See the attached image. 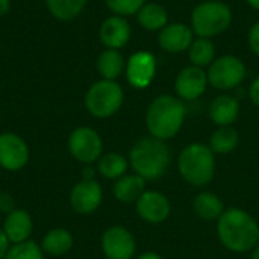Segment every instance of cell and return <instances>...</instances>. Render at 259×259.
Instances as JSON below:
<instances>
[{"label": "cell", "mask_w": 259, "mask_h": 259, "mask_svg": "<svg viewBox=\"0 0 259 259\" xmlns=\"http://www.w3.org/2000/svg\"><path fill=\"white\" fill-rule=\"evenodd\" d=\"M9 246H11V244H9V241H8V238H6L3 229L0 228V259L5 258V253L8 252Z\"/></svg>", "instance_id": "obj_33"}, {"label": "cell", "mask_w": 259, "mask_h": 259, "mask_svg": "<svg viewBox=\"0 0 259 259\" xmlns=\"http://www.w3.org/2000/svg\"><path fill=\"white\" fill-rule=\"evenodd\" d=\"M185 118V102L173 94H161L155 97L147 106L146 127L150 137L170 141L181 132Z\"/></svg>", "instance_id": "obj_3"}, {"label": "cell", "mask_w": 259, "mask_h": 259, "mask_svg": "<svg viewBox=\"0 0 259 259\" xmlns=\"http://www.w3.org/2000/svg\"><path fill=\"white\" fill-rule=\"evenodd\" d=\"M131 35H132L131 24L124 17L120 15L108 17L99 29V38L102 44L106 49H114V50H120L121 47H124L129 42Z\"/></svg>", "instance_id": "obj_16"}, {"label": "cell", "mask_w": 259, "mask_h": 259, "mask_svg": "<svg viewBox=\"0 0 259 259\" xmlns=\"http://www.w3.org/2000/svg\"><path fill=\"white\" fill-rule=\"evenodd\" d=\"M14 200L9 194L6 193H2L0 194V212H5V214H9L11 211H14Z\"/></svg>", "instance_id": "obj_31"}, {"label": "cell", "mask_w": 259, "mask_h": 259, "mask_svg": "<svg viewBox=\"0 0 259 259\" xmlns=\"http://www.w3.org/2000/svg\"><path fill=\"white\" fill-rule=\"evenodd\" d=\"M247 39H249V46L252 49V52L259 56V21H256L250 30H249V35H247Z\"/></svg>", "instance_id": "obj_30"}, {"label": "cell", "mask_w": 259, "mask_h": 259, "mask_svg": "<svg viewBox=\"0 0 259 259\" xmlns=\"http://www.w3.org/2000/svg\"><path fill=\"white\" fill-rule=\"evenodd\" d=\"M135 209L138 217L149 225H161L171 214V203L168 197L156 190H146L137 200Z\"/></svg>", "instance_id": "obj_10"}, {"label": "cell", "mask_w": 259, "mask_h": 259, "mask_svg": "<svg viewBox=\"0 0 259 259\" xmlns=\"http://www.w3.org/2000/svg\"><path fill=\"white\" fill-rule=\"evenodd\" d=\"M100 244L106 259H134L137 253V240L123 226L108 228L102 235Z\"/></svg>", "instance_id": "obj_9"}, {"label": "cell", "mask_w": 259, "mask_h": 259, "mask_svg": "<svg viewBox=\"0 0 259 259\" xmlns=\"http://www.w3.org/2000/svg\"><path fill=\"white\" fill-rule=\"evenodd\" d=\"M11 9V0H0V17L6 15Z\"/></svg>", "instance_id": "obj_36"}, {"label": "cell", "mask_w": 259, "mask_h": 259, "mask_svg": "<svg viewBox=\"0 0 259 259\" xmlns=\"http://www.w3.org/2000/svg\"><path fill=\"white\" fill-rule=\"evenodd\" d=\"M124 93L117 80H97L85 94V108L96 118H109L123 105Z\"/></svg>", "instance_id": "obj_6"}, {"label": "cell", "mask_w": 259, "mask_h": 259, "mask_svg": "<svg viewBox=\"0 0 259 259\" xmlns=\"http://www.w3.org/2000/svg\"><path fill=\"white\" fill-rule=\"evenodd\" d=\"M188 58L191 61V65L196 67H209L212 61L215 59V47L211 38H202L199 36L194 39L188 49Z\"/></svg>", "instance_id": "obj_26"}, {"label": "cell", "mask_w": 259, "mask_h": 259, "mask_svg": "<svg viewBox=\"0 0 259 259\" xmlns=\"http://www.w3.org/2000/svg\"><path fill=\"white\" fill-rule=\"evenodd\" d=\"M252 259H259V244L252 250Z\"/></svg>", "instance_id": "obj_38"}, {"label": "cell", "mask_w": 259, "mask_h": 259, "mask_svg": "<svg viewBox=\"0 0 259 259\" xmlns=\"http://www.w3.org/2000/svg\"><path fill=\"white\" fill-rule=\"evenodd\" d=\"M29 161V147L26 141L14 134H0V167L8 171L21 170Z\"/></svg>", "instance_id": "obj_13"}, {"label": "cell", "mask_w": 259, "mask_h": 259, "mask_svg": "<svg viewBox=\"0 0 259 259\" xmlns=\"http://www.w3.org/2000/svg\"><path fill=\"white\" fill-rule=\"evenodd\" d=\"M232 23V9L220 0H208L191 12V29L202 38H214L223 33Z\"/></svg>", "instance_id": "obj_5"}, {"label": "cell", "mask_w": 259, "mask_h": 259, "mask_svg": "<svg viewBox=\"0 0 259 259\" xmlns=\"http://www.w3.org/2000/svg\"><path fill=\"white\" fill-rule=\"evenodd\" d=\"M253 9H256V11H259V0H246Z\"/></svg>", "instance_id": "obj_37"}, {"label": "cell", "mask_w": 259, "mask_h": 259, "mask_svg": "<svg viewBox=\"0 0 259 259\" xmlns=\"http://www.w3.org/2000/svg\"><path fill=\"white\" fill-rule=\"evenodd\" d=\"M240 143V134L232 126L217 127L209 138V147L215 155H229L232 153Z\"/></svg>", "instance_id": "obj_24"}, {"label": "cell", "mask_w": 259, "mask_h": 259, "mask_svg": "<svg viewBox=\"0 0 259 259\" xmlns=\"http://www.w3.org/2000/svg\"><path fill=\"white\" fill-rule=\"evenodd\" d=\"M146 191V181L138 176L137 173L132 175H124L120 179L115 181L112 193L114 197L120 202V203H137V200L143 196V193Z\"/></svg>", "instance_id": "obj_19"}, {"label": "cell", "mask_w": 259, "mask_h": 259, "mask_svg": "<svg viewBox=\"0 0 259 259\" xmlns=\"http://www.w3.org/2000/svg\"><path fill=\"white\" fill-rule=\"evenodd\" d=\"M194 41V32L184 23H168L158 33V44L164 52L182 53L187 52Z\"/></svg>", "instance_id": "obj_15"}, {"label": "cell", "mask_w": 259, "mask_h": 259, "mask_svg": "<svg viewBox=\"0 0 259 259\" xmlns=\"http://www.w3.org/2000/svg\"><path fill=\"white\" fill-rule=\"evenodd\" d=\"M9 244H18L29 241L33 232V222L27 211L15 208L9 214H6L3 226H2Z\"/></svg>", "instance_id": "obj_17"}, {"label": "cell", "mask_w": 259, "mask_h": 259, "mask_svg": "<svg viewBox=\"0 0 259 259\" xmlns=\"http://www.w3.org/2000/svg\"><path fill=\"white\" fill-rule=\"evenodd\" d=\"M3 259H44V252L36 243L24 241L18 244H11Z\"/></svg>", "instance_id": "obj_28"}, {"label": "cell", "mask_w": 259, "mask_h": 259, "mask_svg": "<svg viewBox=\"0 0 259 259\" xmlns=\"http://www.w3.org/2000/svg\"><path fill=\"white\" fill-rule=\"evenodd\" d=\"M126 79L131 87L135 90H144L147 88L156 74V59L153 53L141 50L126 61Z\"/></svg>", "instance_id": "obj_12"}, {"label": "cell", "mask_w": 259, "mask_h": 259, "mask_svg": "<svg viewBox=\"0 0 259 259\" xmlns=\"http://www.w3.org/2000/svg\"><path fill=\"white\" fill-rule=\"evenodd\" d=\"M135 259H164V256L156 252H144V253L138 255Z\"/></svg>", "instance_id": "obj_35"}, {"label": "cell", "mask_w": 259, "mask_h": 259, "mask_svg": "<svg viewBox=\"0 0 259 259\" xmlns=\"http://www.w3.org/2000/svg\"><path fill=\"white\" fill-rule=\"evenodd\" d=\"M68 152L76 161L85 165H91L97 162L103 155L102 137L93 127H76L68 137Z\"/></svg>", "instance_id": "obj_8"}, {"label": "cell", "mask_w": 259, "mask_h": 259, "mask_svg": "<svg viewBox=\"0 0 259 259\" xmlns=\"http://www.w3.org/2000/svg\"><path fill=\"white\" fill-rule=\"evenodd\" d=\"M102 200H103V191L96 179L91 181L82 179L73 187L70 193L71 208L82 215H88L97 211L99 206L102 205Z\"/></svg>", "instance_id": "obj_14"}, {"label": "cell", "mask_w": 259, "mask_h": 259, "mask_svg": "<svg viewBox=\"0 0 259 259\" xmlns=\"http://www.w3.org/2000/svg\"><path fill=\"white\" fill-rule=\"evenodd\" d=\"M225 209L223 200L212 191H202L193 200L194 214L205 222H217Z\"/></svg>", "instance_id": "obj_20"}, {"label": "cell", "mask_w": 259, "mask_h": 259, "mask_svg": "<svg viewBox=\"0 0 259 259\" xmlns=\"http://www.w3.org/2000/svg\"><path fill=\"white\" fill-rule=\"evenodd\" d=\"M88 0H46L49 12L61 21L76 18L85 9Z\"/></svg>", "instance_id": "obj_27"}, {"label": "cell", "mask_w": 259, "mask_h": 259, "mask_svg": "<svg viewBox=\"0 0 259 259\" xmlns=\"http://www.w3.org/2000/svg\"><path fill=\"white\" fill-rule=\"evenodd\" d=\"M94 168L91 167V165H85V168L82 170V179H85V181H91V179H94Z\"/></svg>", "instance_id": "obj_34"}, {"label": "cell", "mask_w": 259, "mask_h": 259, "mask_svg": "<svg viewBox=\"0 0 259 259\" xmlns=\"http://www.w3.org/2000/svg\"><path fill=\"white\" fill-rule=\"evenodd\" d=\"M138 24L146 30H161L168 24V14L165 8L159 3H146L138 12H137Z\"/></svg>", "instance_id": "obj_23"}, {"label": "cell", "mask_w": 259, "mask_h": 259, "mask_svg": "<svg viewBox=\"0 0 259 259\" xmlns=\"http://www.w3.org/2000/svg\"><path fill=\"white\" fill-rule=\"evenodd\" d=\"M127 159L134 173L141 176L146 182H153L168 173L173 155L167 141L149 135L132 146Z\"/></svg>", "instance_id": "obj_2"}, {"label": "cell", "mask_w": 259, "mask_h": 259, "mask_svg": "<svg viewBox=\"0 0 259 259\" xmlns=\"http://www.w3.org/2000/svg\"><path fill=\"white\" fill-rule=\"evenodd\" d=\"M96 67H97V71L102 76V79L117 80L126 70V61H124L123 55L120 53V50L105 49L99 55V58L96 61Z\"/></svg>", "instance_id": "obj_21"}, {"label": "cell", "mask_w": 259, "mask_h": 259, "mask_svg": "<svg viewBox=\"0 0 259 259\" xmlns=\"http://www.w3.org/2000/svg\"><path fill=\"white\" fill-rule=\"evenodd\" d=\"M208 85L209 82L206 71L196 65L184 67L175 79L176 96L184 102H193L202 97Z\"/></svg>", "instance_id": "obj_11"}, {"label": "cell", "mask_w": 259, "mask_h": 259, "mask_svg": "<svg viewBox=\"0 0 259 259\" xmlns=\"http://www.w3.org/2000/svg\"><path fill=\"white\" fill-rule=\"evenodd\" d=\"M249 96H250L252 103L259 108V76L252 82V85L249 88Z\"/></svg>", "instance_id": "obj_32"}, {"label": "cell", "mask_w": 259, "mask_h": 259, "mask_svg": "<svg viewBox=\"0 0 259 259\" xmlns=\"http://www.w3.org/2000/svg\"><path fill=\"white\" fill-rule=\"evenodd\" d=\"M105 3L114 15L127 17L137 14L147 3V0H105Z\"/></svg>", "instance_id": "obj_29"}, {"label": "cell", "mask_w": 259, "mask_h": 259, "mask_svg": "<svg viewBox=\"0 0 259 259\" xmlns=\"http://www.w3.org/2000/svg\"><path fill=\"white\" fill-rule=\"evenodd\" d=\"M176 165L181 178L188 185L205 187L215 175V153L208 144L191 143L181 150Z\"/></svg>", "instance_id": "obj_4"}, {"label": "cell", "mask_w": 259, "mask_h": 259, "mask_svg": "<svg viewBox=\"0 0 259 259\" xmlns=\"http://www.w3.org/2000/svg\"><path fill=\"white\" fill-rule=\"evenodd\" d=\"M71 247H73V235L70 231L64 228H56L49 231L41 241L42 252L52 256H62L68 253Z\"/></svg>", "instance_id": "obj_22"}, {"label": "cell", "mask_w": 259, "mask_h": 259, "mask_svg": "<svg viewBox=\"0 0 259 259\" xmlns=\"http://www.w3.org/2000/svg\"><path fill=\"white\" fill-rule=\"evenodd\" d=\"M127 168H129V159L117 152L105 153L97 161V171L105 179H109V181L120 179L121 176L127 173Z\"/></svg>", "instance_id": "obj_25"}, {"label": "cell", "mask_w": 259, "mask_h": 259, "mask_svg": "<svg viewBox=\"0 0 259 259\" xmlns=\"http://www.w3.org/2000/svg\"><path fill=\"white\" fill-rule=\"evenodd\" d=\"M208 82L215 90L229 91L240 87L247 74L244 62L234 55L215 58L206 70Z\"/></svg>", "instance_id": "obj_7"}, {"label": "cell", "mask_w": 259, "mask_h": 259, "mask_svg": "<svg viewBox=\"0 0 259 259\" xmlns=\"http://www.w3.org/2000/svg\"><path fill=\"white\" fill-rule=\"evenodd\" d=\"M217 237L229 252L247 253L259 244V223L247 211L229 208L217 220Z\"/></svg>", "instance_id": "obj_1"}, {"label": "cell", "mask_w": 259, "mask_h": 259, "mask_svg": "<svg viewBox=\"0 0 259 259\" xmlns=\"http://www.w3.org/2000/svg\"><path fill=\"white\" fill-rule=\"evenodd\" d=\"M240 102L229 96L223 94L215 97L209 105V118L214 124L220 126H232L240 117Z\"/></svg>", "instance_id": "obj_18"}]
</instances>
